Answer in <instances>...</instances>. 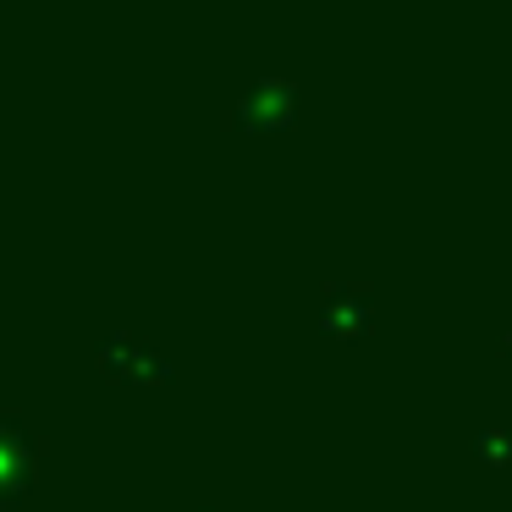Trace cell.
Listing matches in <instances>:
<instances>
[{
    "mask_svg": "<svg viewBox=\"0 0 512 512\" xmlns=\"http://www.w3.org/2000/svg\"><path fill=\"white\" fill-rule=\"evenodd\" d=\"M34 468H39V446L23 430V419L0 413V512L17 507V501L34 490Z\"/></svg>",
    "mask_w": 512,
    "mask_h": 512,
    "instance_id": "cell-1",
    "label": "cell"
},
{
    "mask_svg": "<svg viewBox=\"0 0 512 512\" xmlns=\"http://www.w3.org/2000/svg\"><path fill=\"white\" fill-rule=\"evenodd\" d=\"M479 463H485V468H512V435L507 430H485V435H479Z\"/></svg>",
    "mask_w": 512,
    "mask_h": 512,
    "instance_id": "cell-2",
    "label": "cell"
},
{
    "mask_svg": "<svg viewBox=\"0 0 512 512\" xmlns=\"http://www.w3.org/2000/svg\"><path fill=\"white\" fill-rule=\"evenodd\" d=\"M204 512H221V507H204Z\"/></svg>",
    "mask_w": 512,
    "mask_h": 512,
    "instance_id": "cell-3",
    "label": "cell"
}]
</instances>
